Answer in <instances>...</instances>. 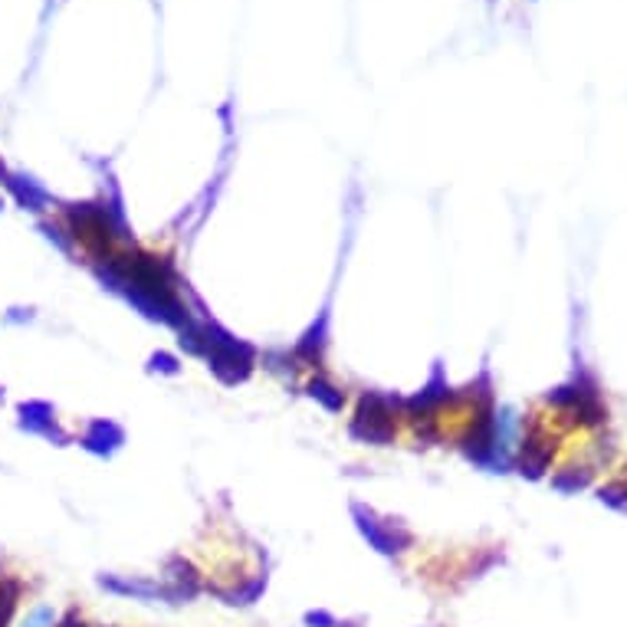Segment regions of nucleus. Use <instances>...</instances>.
<instances>
[{
  "mask_svg": "<svg viewBox=\"0 0 627 627\" xmlns=\"http://www.w3.org/2000/svg\"><path fill=\"white\" fill-rule=\"evenodd\" d=\"M96 280L109 289V293L122 296L132 309L142 312L145 319L168 325V329H184L194 312L188 306V299L181 296V276L174 270L171 257H161V253L125 247V250H112L102 253V257L89 260Z\"/></svg>",
  "mask_w": 627,
  "mask_h": 627,
  "instance_id": "f257e3e1",
  "label": "nucleus"
},
{
  "mask_svg": "<svg viewBox=\"0 0 627 627\" xmlns=\"http://www.w3.org/2000/svg\"><path fill=\"white\" fill-rule=\"evenodd\" d=\"M197 322H201V335H204V362L211 368V375L220 385H247L253 378V371L260 365V348L237 339L227 325H220L214 316L207 312H197Z\"/></svg>",
  "mask_w": 627,
  "mask_h": 627,
  "instance_id": "f03ea898",
  "label": "nucleus"
},
{
  "mask_svg": "<svg viewBox=\"0 0 627 627\" xmlns=\"http://www.w3.org/2000/svg\"><path fill=\"white\" fill-rule=\"evenodd\" d=\"M404 398L388 391H362L348 417V437L365 447H391L401 437Z\"/></svg>",
  "mask_w": 627,
  "mask_h": 627,
  "instance_id": "7ed1b4c3",
  "label": "nucleus"
},
{
  "mask_svg": "<svg viewBox=\"0 0 627 627\" xmlns=\"http://www.w3.org/2000/svg\"><path fill=\"white\" fill-rule=\"evenodd\" d=\"M348 513H352L358 536H362L378 555H385V559H398V555L414 549V532L404 526V522L381 516L378 509H371L365 503H352Z\"/></svg>",
  "mask_w": 627,
  "mask_h": 627,
  "instance_id": "20e7f679",
  "label": "nucleus"
},
{
  "mask_svg": "<svg viewBox=\"0 0 627 627\" xmlns=\"http://www.w3.org/2000/svg\"><path fill=\"white\" fill-rule=\"evenodd\" d=\"M329 345H332V312L322 309V312H316V319L303 329V335L289 345V352H293L296 365L312 375V371H322L325 355H329Z\"/></svg>",
  "mask_w": 627,
  "mask_h": 627,
  "instance_id": "39448f33",
  "label": "nucleus"
},
{
  "mask_svg": "<svg viewBox=\"0 0 627 627\" xmlns=\"http://www.w3.org/2000/svg\"><path fill=\"white\" fill-rule=\"evenodd\" d=\"M99 588L112 591L119 598L132 601H168V605H181L174 588L161 578H138V575H99Z\"/></svg>",
  "mask_w": 627,
  "mask_h": 627,
  "instance_id": "423d86ee",
  "label": "nucleus"
},
{
  "mask_svg": "<svg viewBox=\"0 0 627 627\" xmlns=\"http://www.w3.org/2000/svg\"><path fill=\"white\" fill-rule=\"evenodd\" d=\"M79 447L89 450L96 457H112L125 447V427L109 421V417H96L86 424V431L79 434Z\"/></svg>",
  "mask_w": 627,
  "mask_h": 627,
  "instance_id": "0eeeda50",
  "label": "nucleus"
},
{
  "mask_svg": "<svg viewBox=\"0 0 627 627\" xmlns=\"http://www.w3.org/2000/svg\"><path fill=\"white\" fill-rule=\"evenodd\" d=\"M161 582H168L181 601H191L204 591L201 568H197L191 559H184V555H171V559L165 562V575H161Z\"/></svg>",
  "mask_w": 627,
  "mask_h": 627,
  "instance_id": "6e6552de",
  "label": "nucleus"
},
{
  "mask_svg": "<svg viewBox=\"0 0 627 627\" xmlns=\"http://www.w3.org/2000/svg\"><path fill=\"white\" fill-rule=\"evenodd\" d=\"M303 394L309 401H316L325 414H345L348 411V391L339 385V381L322 375V371H312V375L303 381Z\"/></svg>",
  "mask_w": 627,
  "mask_h": 627,
  "instance_id": "1a4fd4ad",
  "label": "nucleus"
},
{
  "mask_svg": "<svg viewBox=\"0 0 627 627\" xmlns=\"http://www.w3.org/2000/svg\"><path fill=\"white\" fill-rule=\"evenodd\" d=\"M20 427L23 431H30V434H43V437H50L56 440V444H66L69 434L60 431V421H56V411L50 408L46 401H23L20 408Z\"/></svg>",
  "mask_w": 627,
  "mask_h": 627,
  "instance_id": "9d476101",
  "label": "nucleus"
},
{
  "mask_svg": "<svg viewBox=\"0 0 627 627\" xmlns=\"http://www.w3.org/2000/svg\"><path fill=\"white\" fill-rule=\"evenodd\" d=\"M266 582H270V575H266V572H253V575H247V578H240V582H237V585H230V588L204 585V591H211V595H217L220 601H224V605L250 608V605H257V601L263 598Z\"/></svg>",
  "mask_w": 627,
  "mask_h": 627,
  "instance_id": "9b49d317",
  "label": "nucleus"
},
{
  "mask_svg": "<svg viewBox=\"0 0 627 627\" xmlns=\"http://www.w3.org/2000/svg\"><path fill=\"white\" fill-rule=\"evenodd\" d=\"M7 191L14 194L27 211H46V204H50V194H46L37 181L14 178V174H10V181H7Z\"/></svg>",
  "mask_w": 627,
  "mask_h": 627,
  "instance_id": "f8f14e48",
  "label": "nucleus"
},
{
  "mask_svg": "<svg viewBox=\"0 0 627 627\" xmlns=\"http://www.w3.org/2000/svg\"><path fill=\"white\" fill-rule=\"evenodd\" d=\"M20 598H23V585L17 578H10V575L0 578V627H14Z\"/></svg>",
  "mask_w": 627,
  "mask_h": 627,
  "instance_id": "ddd939ff",
  "label": "nucleus"
},
{
  "mask_svg": "<svg viewBox=\"0 0 627 627\" xmlns=\"http://www.w3.org/2000/svg\"><path fill=\"white\" fill-rule=\"evenodd\" d=\"M260 365L266 371H273V375H280V378H296L299 371H303L296 365V358H293L289 348H266V352H260Z\"/></svg>",
  "mask_w": 627,
  "mask_h": 627,
  "instance_id": "4468645a",
  "label": "nucleus"
},
{
  "mask_svg": "<svg viewBox=\"0 0 627 627\" xmlns=\"http://www.w3.org/2000/svg\"><path fill=\"white\" fill-rule=\"evenodd\" d=\"M148 371L152 375H165V378H178L184 365H181V358L174 355V352H155L152 358H148Z\"/></svg>",
  "mask_w": 627,
  "mask_h": 627,
  "instance_id": "2eb2a0df",
  "label": "nucleus"
},
{
  "mask_svg": "<svg viewBox=\"0 0 627 627\" xmlns=\"http://www.w3.org/2000/svg\"><path fill=\"white\" fill-rule=\"evenodd\" d=\"M56 618H60V614H56L53 608L37 605L33 611H27V618L20 621V627H53V624H56Z\"/></svg>",
  "mask_w": 627,
  "mask_h": 627,
  "instance_id": "dca6fc26",
  "label": "nucleus"
},
{
  "mask_svg": "<svg viewBox=\"0 0 627 627\" xmlns=\"http://www.w3.org/2000/svg\"><path fill=\"white\" fill-rule=\"evenodd\" d=\"M303 624L306 627H339V618H335V614H329L325 608H316V611H306Z\"/></svg>",
  "mask_w": 627,
  "mask_h": 627,
  "instance_id": "f3484780",
  "label": "nucleus"
},
{
  "mask_svg": "<svg viewBox=\"0 0 627 627\" xmlns=\"http://www.w3.org/2000/svg\"><path fill=\"white\" fill-rule=\"evenodd\" d=\"M53 627H89V621H86V614L79 608H69V611L60 614V618H56Z\"/></svg>",
  "mask_w": 627,
  "mask_h": 627,
  "instance_id": "a211bd4d",
  "label": "nucleus"
},
{
  "mask_svg": "<svg viewBox=\"0 0 627 627\" xmlns=\"http://www.w3.org/2000/svg\"><path fill=\"white\" fill-rule=\"evenodd\" d=\"M0 181H4V184L10 181V174H7V168H4V161H0Z\"/></svg>",
  "mask_w": 627,
  "mask_h": 627,
  "instance_id": "6ab92c4d",
  "label": "nucleus"
},
{
  "mask_svg": "<svg viewBox=\"0 0 627 627\" xmlns=\"http://www.w3.org/2000/svg\"><path fill=\"white\" fill-rule=\"evenodd\" d=\"M0 207H4V197H0Z\"/></svg>",
  "mask_w": 627,
  "mask_h": 627,
  "instance_id": "aec40b11",
  "label": "nucleus"
}]
</instances>
